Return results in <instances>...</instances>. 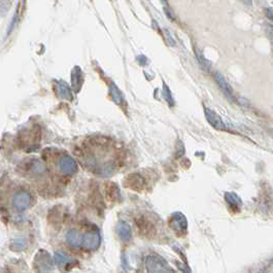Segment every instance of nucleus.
Wrapping results in <instances>:
<instances>
[{
    "label": "nucleus",
    "mask_w": 273,
    "mask_h": 273,
    "mask_svg": "<svg viewBox=\"0 0 273 273\" xmlns=\"http://www.w3.org/2000/svg\"><path fill=\"white\" fill-rule=\"evenodd\" d=\"M148 273H176L167 261L158 255H150L144 261Z\"/></svg>",
    "instance_id": "1"
},
{
    "label": "nucleus",
    "mask_w": 273,
    "mask_h": 273,
    "mask_svg": "<svg viewBox=\"0 0 273 273\" xmlns=\"http://www.w3.org/2000/svg\"><path fill=\"white\" fill-rule=\"evenodd\" d=\"M169 227L177 236H185L188 233V221L182 212H174L169 218Z\"/></svg>",
    "instance_id": "2"
},
{
    "label": "nucleus",
    "mask_w": 273,
    "mask_h": 273,
    "mask_svg": "<svg viewBox=\"0 0 273 273\" xmlns=\"http://www.w3.org/2000/svg\"><path fill=\"white\" fill-rule=\"evenodd\" d=\"M31 200V195L28 192L20 191L15 194L13 198V205L18 211H24L30 206Z\"/></svg>",
    "instance_id": "3"
},
{
    "label": "nucleus",
    "mask_w": 273,
    "mask_h": 273,
    "mask_svg": "<svg viewBox=\"0 0 273 273\" xmlns=\"http://www.w3.org/2000/svg\"><path fill=\"white\" fill-rule=\"evenodd\" d=\"M58 169L62 174L69 175L76 172L78 164H76V162L71 157L64 156L58 162Z\"/></svg>",
    "instance_id": "4"
},
{
    "label": "nucleus",
    "mask_w": 273,
    "mask_h": 273,
    "mask_svg": "<svg viewBox=\"0 0 273 273\" xmlns=\"http://www.w3.org/2000/svg\"><path fill=\"white\" fill-rule=\"evenodd\" d=\"M100 235L98 231H91L84 235L82 247L88 251H95L100 245Z\"/></svg>",
    "instance_id": "5"
},
{
    "label": "nucleus",
    "mask_w": 273,
    "mask_h": 273,
    "mask_svg": "<svg viewBox=\"0 0 273 273\" xmlns=\"http://www.w3.org/2000/svg\"><path fill=\"white\" fill-rule=\"evenodd\" d=\"M204 115H205L206 121L209 123L210 126H212L215 129L220 130V131H225L227 130V127L224 123V121L222 120V118L217 114L211 110L210 108L204 107Z\"/></svg>",
    "instance_id": "6"
},
{
    "label": "nucleus",
    "mask_w": 273,
    "mask_h": 273,
    "mask_svg": "<svg viewBox=\"0 0 273 273\" xmlns=\"http://www.w3.org/2000/svg\"><path fill=\"white\" fill-rule=\"evenodd\" d=\"M224 198L228 206L231 208L234 212H238L241 210L242 207V200L241 198L234 192H226L224 195Z\"/></svg>",
    "instance_id": "7"
},
{
    "label": "nucleus",
    "mask_w": 273,
    "mask_h": 273,
    "mask_svg": "<svg viewBox=\"0 0 273 273\" xmlns=\"http://www.w3.org/2000/svg\"><path fill=\"white\" fill-rule=\"evenodd\" d=\"M125 185L132 190L141 191V190H143L146 182H144L143 177L141 175L134 173V174L128 175V177L125 180Z\"/></svg>",
    "instance_id": "8"
},
{
    "label": "nucleus",
    "mask_w": 273,
    "mask_h": 273,
    "mask_svg": "<svg viewBox=\"0 0 273 273\" xmlns=\"http://www.w3.org/2000/svg\"><path fill=\"white\" fill-rule=\"evenodd\" d=\"M116 231H117L118 236L120 237V239L122 241L128 242L131 240V238H132L131 227L129 224L126 223V222H124V221L119 222L116 227Z\"/></svg>",
    "instance_id": "9"
},
{
    "label": "nucleus",
    "mask_w": 273,
    "mask_h": 273,
    "mask_svg": "<svg viewBox=\"0 0 273 273\" xmlns=\"http://www.w3.org/2000/svg\"><path fill=\"white\" fill-rule=\"evenodd\" d=\"M216 81L218 83V85L220 86V88L222 89V91L224 92L225 95L229 98V99H231L233 100L234 99V93H233V89L231 88V86L228 84V82L226 81V79L224 78L223 75H222V73L220 72H217L216 73Z\"/></svg>",
    "instance_id": "10"
},
{
    "label": "nucleus",
    "mask_w": 273,
    "mask_h": 273,
    "mask_svg": "<svg viewBox=\"0 0 273 273\" xmlns=\"http://www.w3.org/2000/svg\"><path fill=\"white\" fill-rule=\"evenodd\" d=\"M84 234H82L78 230H70L66 234V240L73 247H82Z\"/></svg>",
    "instance_id": "11"
},
{
    "label": "nucleus",
    "mask_w": 273,
    "mask_h": 273,
    "mask_svg": "<svg viewBox=\"0 0 273 273\" xmlns=\"http://www.w3.org/2000/svg\"><path fill=\"white\" fill-rule=\"evenodd\" d=\"M37 264H38L39 271L41 273H52L53 263L50 258V256L42 257V255H40V258L37 259Z\"/></svg>",
    "instance_id": "12"
},
{
    "label": "nucleus",
    "mask_w": 273,
    "mask_h": 273,
    "mask_svg": "<svg viewBox=\"0 0 273 273\" xmlns=\"http://www.w3.org/2000/svg\"><path fill=\"white\" fill-rule=\"evenodd\" d=\"M55 261L59 267H65L71 262V259H70V257H68V256H66L62 253H56Z\"/></svg>",
    "instance_id": "13"
},
{
    "label": "nucleus",
    "mask_w": 273,
    "mask_h": 273,
    "mask_svg": "<svg viewBox=\"0 0 273 273\" xmlns=\"http://www.w3.org/2000/svg\"><path fill=\"white\" fill-rule=\"evenodd\" d=\"M164 96L166 97V100L169 102V104L173 106V99H172V96H171V93H170L168 87H166V85H164Z\"/></svg>",
    "instance_id": "14"
},
{
    "label": "nucleus",
    "mask_w": 273,
    "mask_h": 273,
    "mask_svg": "<svg viewBox=\"0 0 273 273\" xmlns=\"http://www.w3.org/2000/svg\"><path fill=\"white\" fill-rule=\"evenodd\" d=\"M23 247H24V242H21V240L15 241V249H16L17 251L23 250Z\"/></svg>",
    "instance_id": "15"
},
{
    "label": "nucleus",
    "mask_w": 273,
    "mask_h": 273,
    "mask_svg": "<svg viewBox=\"0 0 273 273\" xmlns=\"http://www.w3.org/2000/svg\"><path fill=\"white\" fill-rule=\"evenodd\" d=\"M265 13L268 18L273 22V11L271 10V8H267V10H265Z\"/></svg>",
    "instance_id": "16"
},
{
    "label": "nucleus",
    "mask_w": 273,
    "mask_h": 273,
    "mask_svg": "<svg viewBox=\"0 0 273 273\" xmlns=\"http://www.w3.org/2000/svg\"><path fill=\"white\" fill-rule=\"evenodd\" d=\"M268 29H269V35H270V37H271V39L273 41V26L268 27Z\"/></svg>",
    "instance_id": "17"
},
{
    "label": "nucleus",
    "mask_w": 273,
    "mask_h": 273,
    "mask_svg": "<svg viewBox=\"0 0 273 273\" xmlns=\"http://www.w3.org/2000/svg\"><path fill=\"white\" fill-rule=\"evenodd\" d=\"M241 1L246 5H252V3H253L252 0H241Z\"/></svg>",
    "instance_id": "18"
},
{
    "label": "nucleus",
    "mask_w": 273,
    "mask_h": 273,
    "mask_svg": "<svg viewBox=\"0 0 273 273\" xmlns=\"http://www.w3.org/2000/svg\"><path fill=\"white\" fill-rule=\"evenodd\" d=\"M259 273H263V272H259Z\"/></svg>",
    "instance_id": "19"
}]
</instances>
